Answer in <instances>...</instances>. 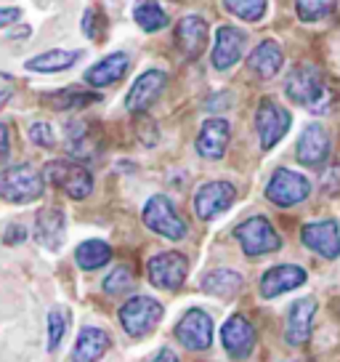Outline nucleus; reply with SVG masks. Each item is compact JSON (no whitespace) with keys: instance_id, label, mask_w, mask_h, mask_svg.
<instances>
[{"instance_id":"1","label":"nucleus","mask_w":340,"mask_h":362,"mask_svg":"<svg viewBox=\"0 0 340 362\" xmlns=\"http://www.w3.org/2000/svg\"><path fill=\"white\" fill-rule=\"evenodd\" d=\"M284 90H287V96H290L295 104H300V107H306V110H311V112H317V115L327 112L332 99H335V93L324 86L322 72H319L314 64H298V67L287 75Z\"/></svg>"},{"instance_id":"2","label":"nucleus","mask_w":340,"mask_h":362,"mask_svg":"<svg viewBox=\"0 0 340 362\" xmlns=\"http://www.w3.org/2000/svg\"><path fill=\"white\" fill-rule=\"evenodd\" d=\"M43 194V176L32 165H11L0 173V197L24 205Z\"/></svg>"},{"instance_id":"3","label":"nucleus","mask_w":340,"mask_h":362,"mask_svg":"<svg viewBox=\"0 0 340 362\" xmlns=\"http://www.w3.org/2000/svg\"><path fill=\"white\" fill-rule=\"evenodd\" d=\"M120 322L128 336L144 339L162 322V304L149 296H133L120 309Z\"/></svg>"},{"instance_id":"4","label":"nucleus","mask_w":340,"mask_h":362,"mask_svg":"<svg viewBox=\"0 0 340 362\" xmlns=\"http://www.w3.org/2000/svg\"><path fill=\"white\" fill-rule=\"evenodd\" d=\"M234 238L239 240V245L248 256H266V253L282 248V240L277 235V229L263 216H253L248 221H242L234 229Z\"/></svg>"},{"instance_id":"5","label":"nucleus","mask_w":340,"mask_h":362,"mask_svg":"<svg viewBox=\"0 0 340 362\" xmlns=\"http://www.w3.org/2000/svg\"><path fill=\"white\" fill-rule=\"evenodd\" d=\"M46 179L64 189L72 200H85L93 192V176L88 173V168H83L72 160H54L46 165Z\"/></svg>"},{"instance_id":"6","label":"nucleus","mask_w":340,"mask_h":362,"mask_svg":"<svg viewBox=\"0 0 340 362\" xmlns=\"http://www.w3.org/2000/svg\"><path fill=\"white\" fill-rule=\"evenodd\" d=\"M144 224L168 240H181L186 235V221H183L176 205L170 203L165 194H154L147 205H144Z\"/></svg>"},{"instance_id":"7","label":"nucleus","mask_w":340,"mask_h":362,"mask_svg":"<svg viewBox=\"0 0 340 362\" xmlns=\"http://www.w3.org/2000/svg\"><path fill=\"white\" fill-rule=\"evenodd\" d=\"M311 194V184L306 176L295 173V170L279 168L274 170V176L266 184V197L279 208H290V205L303 203Z\"/></svg>"},{"instance_id":"8","label":"nucleus","mask_w":340,"mask_h":362,"mask_svg":"<svg viewBox=\"0 0 340 362\" xmlns=\"http://www.w3.org/2000/svg\"><path fill=\"white\" fill-rule=\"evenodd\" d=\"M149 272V283L159 288V291H178L186 280V272H189V264L181 253H173V250H165V253H157L154 259H149L147 264Z\"/></svg>"},{"instance_id":"9","label":"nucleus","mask_w":340,"mask_h":362,"mask_svg":"<svg viewBox=\"0 0 340 362\" xmlns=\"http://www.w3.org/2000/svg\"><path fill=\"white\" fill-rule=\"evenodd\" d=\"M234 200H237L234 184H229V181H207L194 194V211L202 221H210V218L221 216L224 211H229L234 205Z\"/></svg>"},{"instance_id":"10","label":"nucleus","mask_w":340,"mask_h":362,"mask_svg":"<svg viewBox=\"0 0 340 362\" xmlns=\"http://www.w3.org/2000/svg\"><path fill=\"white\" fill-rule=\"evenodd\" d=\"M290 123H293V117H290L287 110H282L272 99H263L258 104V112H255V128H258V136H261V147H277L282 141V136L290 131Z\"/></svg>"},{"instance_id":"11","label":"nucleus","mask_w":340,"mask_h":362,"mask_svg":"<svg viewBox=\"0 0 340 362\" xmlns=\"http://www.w3.org/2000/svg\"><path fill=\"white\" fill-rule=\"evenodd\" d=\"M176 336L186 349L205 351L213 341V320L202 309H189L176 325Z\"/></svg>"},{"instance_id":"12","label":"nucleus","mask_w":340,"mask_h":362,"mask_svg":"<svg viewBox=\"0 0 340 362\" xmlns=\"http://www.w3.org/2000/svg\"><path fill=\"white\" fill-rule=\"evenodd\" d=\"M221 344L231 360H245L255 346V328L245 315L229 317L221 328Z\"/></svg>"},{"instance_id":"13","label":"nucleus","mask_w":340,"mask_h":362,"mask_svg":"<svg viewBox=\"0 0 340 362\" xmlns=\"http://www.w3.org/2000/svg\"><path fill=\"white\" fill-rule=\"evenodd\" d=\"M300 240L308 250H314L324 259H338L340 256V229L335 221H311V224L303 226L300 232Z\"/></svg>"},{"instance_id":"14","label":"nucleus","mask_w":340,"mask_h":362,"mask_svg":"<svg viewBox=\"0 0 340 362\" xmlns=\"http://www.w3.org/2000/svg\"><path fill=\"white\" fill-rule=\"evenodd\" d=\"M248 43V35L237 30V27H218L216 30V45H213V67L226 72L242 59Z\"/></svg>"},{"instance_id":"15","label":"nucleus","mask_w":340,"mask_h":362,"mask_svg":"<svg viewBox=\"0 0 340 362\" xmlns=\"http://www.w3.org/2000/svg\"><path fill=\"white\" fill-rule=\"evenodd\" d=\"M165 72L162 69H147L144 75H138V80L130 86V93H128V99H125V107L130 110V112H144L149 110L154 99H157L162 88H165Z\"/></svg>"},{"instance_id":"16","label":"nucleus","mask_w":340,"mask_h":362,"mask_svg":"<svg viewBox=\"0 0 340 362\" xmlns=\"http://www.w3.org/2000/svg\"><path fill=\"white\" fill-rule=\"evenodd\" d=\"M295 155L303 165H322L329 158V134L324 125L311 123L303 128V134L298 139Z\"/></svg>"},{"instance_id":"17","label":"nucleus","mask_w":340,"mask_h":362,"mask_svg":"<svg viewBox=\"0 0 340 362\" xmlns=\"http://www.w3.org/2000/svg\"><path fill=\"white\" fill-rule=\"evenodd\" d=\"M306 269L303 267H295V264H282V267H274L261 277V296L263 298H277V296L295 291L306 283Z\"/></svg>"},{"instance_id":"18","label":"nucleus","mask_w":340,"mask_h":362,"mask_svg":"<svg viewBox=\"0 0 340 362\" xmlns=\"http://www.w3.org/2000/svg\"><path fill=\"white\" fill-rule=\"evenodd\" d=\"M67 218L61 208H43L35 216V240L48 250H59L64 243Z\"/></svg>"},{"instance_id":"19","label":"nucleus","mask_w":340,"mask_h":362,"mask_svg":"<svg viewBox=\"0 0 340 362\" xmlns=\"http://www.w3.org/2000/svg\"><path fill=\"white\" fill-rule=\"evenodd\" d=\"M229 134H231V128L224 117L205 120L202 128H200V136H197V152L205 160H221L229 147Z\"/></svg>"},{"instance_id":"20","label":"nucleus","mask_w":340,"mask_h":362,"mask_svg":"<svg viewBox=\"0 0 340 362\" xmlns=\"http://www.w3.org/2000/svg\"><path fill=\"white\" fill-rule=\"evenodd\" d=\"M314 312H317V301L314 298H298V301H293L290 312H287V341L293 346H300V344L308 341Z\"/></svg>"},{"instance_id":"21","label":"nucleus","mask_w":340,"mask_h":362,"mask_svg":"<svg viewBox=\"0 0 340 362\" xmlns=\"http://www.w3.org/2000/svg\"><path fill=\"white\" fill-rule=\"evenodd\" d=\"M176 40L186 59H197L202 54L205 40H207V24L200 16H183L176 27Z\"/></svg>"},{"instance_id":"22","label":"nucleus","mask_w":340,"mask_h":362,"mask_svg":"<svg viewBox=\"0 0 340 362\" xmlns=\"http://www.w3.org/2000/svg\"><path fill=\"white\" fill-rule=\"evenodd\" d=\"M109 349V336L102 328H88L80 330L78 341H75V349H72V362H96L102 360Z\"/></svg>"},{"instance_id":"23","label":"nucleus","mask_w":340,"mask_h":362,"mask_svg":"<svg viewBox=\"0 0 340 362\" xmlns=\"http://www.w3.org/2000/svg\"><path fill=\"white\" fill-rule=\"evenodd\" d=\"M282 62H284L282 48H279V43H274V40H263V43L248 57L250 69L258 72L261 78H274V75L282 69Z\"/></svg>"},{"instance_id":"24","label":"nucleus","mask_w":340,"mask_h":362,"mask_svg":"<svg viewBox=\"0 0 340 362\" xmlns=\"http://www.w3.org/2000/svg\"><path fill=\"white\" fill-rule=\"evenodd\" d=\"M128 72V57L125 54H112V57L102 59L99 64H93L88 72H85V80L96 86V88H104V86H112Z\"/></svg>"},{"instance_id":"25","label":"nucleus","mask_w":340,"mask_h":362,"mask_svg":"<svg viewBox=\"0 0 340 362\" xmlns=\"http://www.w3.org/2000/svg\"><path fill=\"white\" fill-rule=\"evenodd\" d=\"M242 285H245V280H242V274H239V272L216 269L205 277L202 283H200V288H202L205 293L218 296V298H234V296L242 291Z\"/></svg>"},{"instance_id":"26","label":"nucleus","mask_w":340,"mask_h":362,"mask_svg":"<svg viewBox=\"0 0 340 362\" xmlns=\"http://www.w3.org/2000/svg\"><path fill=\"white\" fill-rule=\"evenodd\" d=\"M80 59V51H67V48H54V51H43L27 62V69L30 72H43V75H51V72H61V69H69L75 62Z\"/></svg>"},{"instance_id":"27","label":"nucleus","mask_w":340,"mask_h":362,"mask_svg":"<svg viewBox=\"0 0 340 362\" xmlns=\"http://www.w3.org/2000/svg\"><path fill=\"white\" fill-rule=\"evenodd\" d=\"M109 259H112V248L104 240H85L75 250V261H78L80 269L85 272L102 269L104 264H109Z\"/></svg>"},{"instance_id":"28","label":"nucleus","mask_w":340,"mask_h":362,"mask_svg":"<svg viewBox=\"0 0 340 362\" xmlns=\"http://www.w3.org/2000/svg\"><path fill=\"white\" fill-rule=\"evenodd\" d=\"M133 19L144 33H157L168 24V13L162 11L157 0H136L133 6Z\"/></svg>"},{"instance_id":"29","label":"nucleus","mask_w":340,"mask_h":362,"mask_svg":"<svg viewBox=\"0 0 340 362\" xmlns=\"http://www.w3.org/2000/svg\"><path fill=\"white\" fill-rule=\"evenodd\" d=\"M67 149L75 158L91 160L96 155V144L91 139V131L85 123H69L67 125Z\"/></svg>"},{"instance_id":"30","label":"nucleus","mask_w":340,"mask_h":362,"mask_svg":"<svg viewBox=\"0 0 340 362\" xmlns=\"http://www.w3.org/2000/svg\"><path fill=\"white\" fill-rule=\"evenodd\" d=\"M46 102L54 110H75V107H85L91 102H99V93H85L78 88H61L54 90V96H46Z\"/></svg>"},{"instance_id":"31","label":"nucleus","mask_w":340,"mask_h":362,"mask_svg":"<svg viewBox=\"0 0 340 362\" xmlns=\"http://www.w3.org/2000/svg\"><path fill=\"white\" fill-rule=\"evenodd\" d=\"M224 8L242 22H258L269 8V0H224Z\"/></svg>"},{"instance_id":"32","label":"nucleus","mask_w":340,"mask_h":362,"mask_svg":"<svg viewBox=\"0 0 340 362\" xmlns=\"http://www.w3.org/2000/svg\"><path fill=\"white\" fill-rule=\"evenodd\" d=\"M136 283V277H133V269L128 267V264H120L117 269H112L107 274V280H104V291L112 296H120V293H128L130 288Z\"/></svg>"},{"instance_id":"33","label":"nucleus","mask_w":340,"mask_h":362,"mask_svg":"<svg viewBox=\"0 0 340 362\" xmlns=\"http://www.w3.org/2000/svg\"><path fill=\"white\" fill-rule=\"evenodd\" d=\"M67 325H69V312L64 306H59V309H51V315H48V351H56L61 339H64V333H67Z\"/></svg>"},{"instance_id":"34","label":"nucleus","mask_w":340,"mask_h":362,"mask_svg":"<svg viewBox=\"0 0 340 362\" xmlns=\"http://www.w3.org/2000/svg\"><path fill=\"white\" fill-rule=\"evenodd\" d=\"M295 8L303 22H319L335 11V0H295Z\"/></svg>"},{"instance_id":"35","label":"nucleus","mask_w":340,"mask_h":362,"mask_svg":"<svg viewBox=\"0 0 340 362\" xmlns=\"http://www.w3.org/2000/svg\"><path fill=\"white\" fill-rule=\"evenodd\" d=\"M83 30L91 40H102L104 30H107V19H104L102 8H88L85 11V19H83Z\"/></svg>"},{"instance_id":"36","label":"nucleus","mask_w":340,"mask_h":362,"mask_svg":"<svg viewBox=\"0 0 340 362\" xmlns=\"http://www.w3.org/2000/svg\"><path fill=\"white\" fill-rule=\"evenodd\" d=\"M30 139H32L37 147H54L56 136H54V128L48 123H32L30 125Z\"/></svg>"},{"instance_id":"37","label":"nucleus","mask_w":340,"mask_h":362,"mask_svg":"<svg viewBox=\"0 0 340 362\" xmlns=\"http://www.w3.org/2000/svg\"><path fill=\"white\" fill-rule=\"evenodd\" d=\"M322 189L327 194H338L340 192V165H329L322 176Z\"/></svg>"},{"instance_id":"38","label":"nucleus","mask_w":340,"mask_h":362,"mask_svg":"<svg viewBox=\"0 0 340 362\" xmlns=\"http://www.w3.org/2000/svg\"><path fill=\"white\" fill-rule=\"evenodd\" d=\"M13 93V80L11 75H6V72H0V110L6 107V102L11 99Z\"/></svg>"},{"instance_id":"39","label":"nucleus","mask_w":340,"mask_h":362,"mask_svg":"<svg viewBox=\"0 0 340 362\" xmlns=\"http://www.w3.org/2000/svg\"><path fill=\"white\" fill-rule=\"evenodd\" d=\"M22 16V11L19 8H8V6H0V27H8V24H13L16 19Z\"/></svg>"},{"instance_id":"40","label":"nucleus","mask_w":340,"mask_h":362,"mask_svg":"<svg viewBox=\"0 0 340 362\" xmlns=\"http://www.w3.org/2000/svg\"><path fill=\"white\" fill-rule=\"evenodd\" d=\"M27 238V232H24L22 226L19 224H13V226H8V232H6V245H16V243H22V240Z\"/></svg>"},{"instance_id":"41","label":"nucleus","mask_w":340,"mask_h":362,"mask_svg":"<svg viewBox=\"0 0 340 362\" xmlns=\"http://www.w3.org/2000/svg\"><path fill=\"white\" fill-rule=\"evenodd\" d=\"M8 149H11V136H8V128L0 123V163L8 158Z\"/></svg>"},{"instance_id":"42","label":"nucleus","mask_w":340,"mask_h":362,"mask_svg":"<svg viewBox=\"0 0 340 362\" xmlns=\"http://www.w3.org/2000/svg\"><path fill=\"white\" fill-rule=\"evenodd\" d=\"M152 362H181V360H178V357H176V354H173L170 349H162Z\"/></svg>"}]
</instances>
